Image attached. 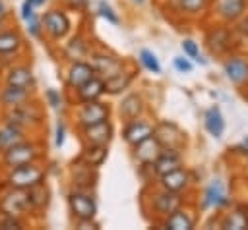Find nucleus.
<instances>
[{
	"mask_svg": "<svg viewBox=\"0 0 248 230\" xmlns=\"http://www.w3.org/2000/svg\"><path fill=\"white\" fill-rule=\"evenodd\" d=\"M4 27H8V19H0V31H2Z\"/></svg>",
	"mask_w": 248,
	"mask_h": 230,
	"instance_id": "49",
	"label": "nucleus"
},
{
	"mask_svg": "<svg viewBox=\"0 0 248 230\" xmlns=\"http://www.w3.org/2000/svg\"><path fill=\"white\" fill-rule=\"evenodd\" d=\"M41 158H43L41 145L27 137L25 141L16 143L0 153V168L8 170V168H16V166L29 164V162H39Z\"/></svg>",
	"mask_w": 248,
	"mask_h": 230,
	"instance_id": "2",
	"label": "nucleus"
},
{
	"mask_svg": "<svg viewBox=\"0 0 248 230\" xmlns=\"http://www.w3.org/2000/svg\"><path fill=\"white\" fill-rule=\"evenodd\" d=\"M136 70H132V68H124L122 72H118V73H114V75H110V77H107L105 79V89H107V93L108 95H120V93H124L126 89H130L132 87V83H134V79H136Z\"/></svg>",
	"mask_w": 248,
	"mask_h": 230,
	"instance_id": "26",
	"label": "nucleus"
},
{
	"mask_svg": "<svg viewBox=\"0 0 248 230\" xmlns=\"http://www.w3.org/2000/svg\"><path fill=\"white\" fill-rule=\"evenodd\" d=\"M153 135L165 149H182L186 145V135L174 122H159L153 129Z\"/></svg>",
	"mask_w": 248,
	"mask_h": 230,
	"instance_id": "13",
	"label": "nucleus"
},
{
	"mask_svg": "<svg viewBox=\"0 0 248 230\" xmlns=\"http://www.w3.org/2000/svg\"><path fill=\"white\" fill-rule=\"evenodd\" d=\"M29 135H27V129L12 124V122H6V120H0V153L16 143H21L25 141Z\"/></svg>",
	"mask_w": 248,
	"mask_h": 230,
	"instance_id": "28",
	"label": "nucleus"
},
{
	"mask_svg": "<svg viewBox=\"0 0 248 230\" xmlns=\"http://www.w3.org/2000/svg\"><path fill=\"white\" fill-rule=\"evenodd\" d=\"M29 2H31V4H33L37 10H39V8H43V6L46 4V0H29Z\"/></svg>",
	"mask_w": 248,
	"mask_h": 230,
	"instance_id": "47",
	"label": "nucleus"
},
{
	"mask_svg": "<svg viewBox=\"0 0 248 230\" xmlns=\"http://www.w3.org/2000/svg\"><path fill=\"white\" fill-rule=\"evenodd\" d=\"M33 93L35 91H31V89H23V87H16V85L4 83V87L0 89V106L2 108L17 106V104L33 99Z\"/></svg>",
	"mask_w": 248,
	"mask_h": 230,
	"instance_id": "25",
	"label": "nucleus"
},
{
	"mask_svg": "<svg viewBox=\"0 0 248 230\" xmlns=\"http://www.w3.org/2000/svg\"><path fill=\"white\" fill-rule=\"evenodd\" d=\"M229 205H232V197L229 193V184L221 176L211 178L200 197V209L202 211H223Z\"/></svg>",
	"mask_w": 248,
	"mask_h": 230,
	"instance_id": "4",
	"label": "nucleus"
},
{
	"mask_svg": "<svg viewBox=\"0 0 248 230\" xmlns=\"http://www.w3.org/2000/svg\"><path fill=\"white\" fill-rule=\"evenodd\" d=\"M0 213L27 218L33 215L31 203L27 189H16V187H6V191L0 195Z\"/></svg>",
	"mask_w": 248,
	"mask_h": 230,
	"instance_id": "6",
	"label": "nucleus"
},
{
	"mask_svg": "<svg viewBox=\"0 0 248 230\" xmlns=\"http://www.w3.org/2000/svg\"><path fill=\"white\" fill-rule=\"evenodd\" d=\"M0 19H10V8L4 0H0Z\"/></svg>",
	"mask_w": 248,
	"mask_h": 230,
	"instance_id": "46",
	"label": "nucleus"
},
{
	"mask_svg": "<svg viewBox=\"0 0 248 230\" xmlns=\"http://www.w3.org/2000/svg\"><path fill=\"white\" fill-rule=\"evenodd\" d=\"M108 157V145H83L79 160L91 168H101Z\"/></svg>",
	"mask_w": 248,
	"mask_h": 230,
	"instance_id": "31",
	"label": "nucleus"
},
{
	"mask_svg": "<svg viewBox=\"0 0 248 230\" xmlns=\"http://www.w3.org/2000/svg\"><path fill=\"white\" fill-rule=\"evenodd\" d=\"M35 14H37V8H35L29 0H23V2H21V8H19V15H21V19L27 21V19L33 17Z\"/></svg>",
	"mask_w": 248,
	"mask_h": 230,
	"instance_id": "44",
	"label": "nucleus"
},
{
	"mask_svg": "<svg viewBox=\"0 0 248 230\" xmlns=\"http://www.w3.org/2000/svg\"><path fill=\"white\" fill-rule=\"evenodd\" d=\"M95 168L87 166L85 162H81L78 158V162H74V168H72V182H74V187L78 189H91L95 186Z\"/></svg>",
	"mask_w": 248,
	"mask_h": 230,
	"instance_id": "30",
	"label": "nucleus"
},
{
	"mask_svg": "<svg viewBox=\"0 0 248 230\" xmlns=\"http://www.w3.org/2000/svg\"><path fill=\"white\" fill-rule=\"evenodd\" d=\"M211 6V0H176V8L186 17H200Z\"/></svg>",
	"mask_w": 248,
	"mask_h": 230,
	"instance_id": "35",
	"label": "nucleus"
},
{
	"mask_svg": "<svg viewBox=\"0 0 248 230\" xmlns=\"http://www.w3.org/2000/svg\"><path fill=\"white\" fill-rule=\"evenodd\" d=\"M153 129H155V124H151L149 120H145L143 116L140 118H134V120H126L124 122V128H122V139L134 147L138 145L140 141L147 139L153 135Z\"/></svg>",
	"mask_w": 248,
	"mask_h": 230,
	"instance_id": "15",
	"label": "nucleus"
},
{
	"mask_svg": "<svg viewBox=\"0 0 248 230\" xmlns=\"http://www.w3.org/2000/svg\"><path fill=\"white\" fill-rule=\"evenodd\" d=\"M151 166V172L153 176H163L174 168H180L184 166V155H182V149H161V153L157 155V158L149 164Z\"/></svg>",
	"mask_w": 248,
	"mask_h": 230,
	"instance_id": "17",
	"label": "nucleus"
},
{
	"mask_svg": "<svg viewBox=\"0 0 248 230\" xmlns=\"http://www.w3.org/2000/svg\"><path fill=\"white\" fill-rule=\"evenodd\" d=\"M163 228H169V230H192L196 226V215L192 209L188 207H178L176 211H172L170 215H167L161 222Z\"/></svg>",
	"mask_w": 248,
	"mask_h": 230,
	"instance_id": "21",
	"label": "nucleus"
},
{
	"mask_svg": "<svg viewBox=\"0 0 248 230\" xmlns=\"http://www.w3.org/2000/svg\"><path fill=\"white\" fill-rule=\"evenodd\" d=\"M79 135H81L83 145H108L114 137V124L108 118V120H103L99 124L81 128Z\"/></svg>",
	"mask_w": 248,
	"mask_h": 230,
	"instance_id": "14",
	"label": "nucleus"
},
{
	"mask_svg": "<svg viewBox=\"0 0 248 230\" xmlns=\"http://www.w3.org/2000/svg\"><path fill=\"white\" fill-rule=\"evenodd\" d=\"M180 48H182L184 56L190 58L192 62H196V64H200V66H207V64H209V60L200 52V44H198L194 39H182Z\"/></svg>",
	"mask_w": 248,
	"mask_h": 230,
	"instance_id": "36",
	"label": "nucleus"
},
{
	"mask_svg": "<svg viewBox=\"0 0 248 230\" xmlns=\"http://www.w3.org/2000/svg\"><path fill=\"white\" fill-rule=\"evenodd\" d=\"M223 73L234 87L248 85V54H229L223 62Z\"/></svg>",
	"mask_w": 248,
	"mask_h": 230,
	"instance_id": "11",
	"label": "nucleus"
},
{
	"mask_svg": "<svg viewBox=\"0 0 248 230\" xmlns=\"http://www.w3.org/2000/svg\"><path fill=\"white\" fill-rule=\"evenodd\" d=\"M41 23H43V33H46V37L50 41H62L70 29H72V21L70 15L66 14V10L60 8H50L41 15Z\"/></svg>",
	"mask_w": 248,
	"mask_h": 230,
	"instance_id": "7",
	"label": "nucleus"
},
{
	"mask_svg": "<svg viewBox=\"0 0 248 230\" xmlns=\"http://www.w3.org/2000/svg\"><path fill=\"white\" fill-rule=\"evenodd\" d=\"M25 46V39L19 29H2L0 31V54L19 52Z\"/></svg>",
	"mask_w": 248,
	"mask_h": 230,
	"instance_id": "32",
	"label": "nucleus"
},
{
	"mask_svg": "<svg viewBox=\"0 0 248 230\" xmlns=\"http://www.w3.org/2000/svg\"><path fill=\"white\" fill-rule=\"evenodd\" d=\"M186 203L184 193H176V191H169L159 187L157 191L151 193V211L155 216L165 218L167 215H170L172 211H176L178 207H182Z\"/></svg>",
	"mask_w": 248,
	"mask_h": 230,
	"instance_id": "10",
	"label": "nucleus"
},
{
	"mask_svg": "<svg viewBox=\"0 0 248 230\" xmlns=\"http://www.w3.org/2000/svg\"><path fill=\"white\" fill-rule=\"evenodd\" d=\"M0 120H6V122H12L23 129H35L43 124V108L39 106V102L35 99H29L17 106H12V108H4L2 112V118Z\"/></svg>",
	"mask_w": 248,
	"mask_h": 230,
	"instance_id": "3",
	"label": "nucleus"
},
{
	"mask_svg": "<svg viewBox=\"0 0 248 230\" xmlns=\"http://www.w3.org/2000/svg\"><path fill=\"white\" fill-rule=\"evenodd\" d=\"M64 141H66V122L62 118H58L56 124H54V147L62 149Z\"/></svg>",
	"mask_w": 248,
	"mask_h": 230,
	"instance_id": "42",
	"label": "nucleus"
},
{
	"mask_svg": "<svg viewBox=\"0 0 248 230\" xmlns=\"http://www.w3.org/2000/svg\"><path fill=\"white\" fill-rule=\"evenodd\" d=\"M110 118V106L107 102L99 101H91V102H79L76 108V126L78 129L99 124L103 120Z\"/></svg>",
	"mask_w": 248,
	"mask_h": 230,
	"instance_id": "8",
	"label": "nucleus"
},
{
	"mask_svg": "<svg viewBox=\"0 0 248 230\" xmlns=\"http://www.w3.org/2000/svg\"><path fill=\"white\" fill-rule=\"evenodd\" d=\"M207 46L213 54H229L232 48V35L227 29V25H217L207 35Z\"/></svg>",
	"mask_w": 248,
	"mask_h": 230,
	"instance_id": "23",
	"label": "nucleus"
},
{
	"mask_svg": "<svg viewBox=\"0 0 248 230\" xmlns=\"http://www.w3.org/2000/svg\"><path fill=\"white\" fill-rule=\"evenodd\" d=\"M242 211H244V216H246V220H248V205H244V207H240Z\"/></svg>",
	"mask_w": 248,
	"mask_h": 230,
	"instance_id": "50",
	"label": "nucleus"
},
{
	"mask_svg": "<svg viewBox=\"0 0 248 230\" xmlns=\"http://www.w3.org/2000/svg\"><path fill=\"white\" fill-rule=\"evenodd\" d=\"M27 195H29V203H31V211L33 213L45 211L48 201H50V191H48V186L45 182L39 184V186H33L31 189H27Z\"/></svg>",
	"mask_w": 248,
	"mask_h": 230,
	"instance_id": "33",
	"label": "nucleus"
},
{
	"mask_svg": "<svg viewBox=\"0 0 248 230\" xmlns=\"http://www.w3.org/2000/svg\"><path fill=\"white\" fill-rule=\"evenodd\" d=\"M25 31L31 39H41L43 37V23H41V15L35 14L33 17H29L25 21Z\"/></svg>",
	"mask_w": 248,
	"mask_h": 230,
	"instance_id": "40",
	"label": "nucleus"
},
{
	"mask_svg": "<svg viewBox=\"0 0 248 230\" xmlns=\"http://www.w3.org/2000/svg\"><path fill=\"white\" fill-rule=\"evenodd\" d=\"M89 62L95 70L97 75H101L103 79L122 72L126 68V60L112 54V52H103V50H97V52H91L89 54Z\"/></svg>",
	"mask_w": 248,
	"mask_h": 230,
	"instance_id": "12",
	"label": "nucleus"
},
{
	"mask_svg": "<svg viewBox=\"0 0 248 230\" xmlns=\"http://www.w3.org/2000/svg\"><path fill=\"white\" fill-rule=\"evenodd\" d=\"M128 2H132L134 6H143L145 4V0H128Z\"/></svg>",
	"mask_w": 248,
	"mask_h": 230,
	"instance_id": "48",
	"label": "nucleus"
},
{
	"mask_svg": "<svg viewBox=\"0 0 248 230\" xmlns=\"http://www.w3.org/2000/svg\"><path fill=\"white\" fill-rule=\"evenodd\" d=\"M219 226L225 230H248V220L244 216V211L238 207V209L225 213L219 220Z\"/></svg>",
	"mask_w": 248,
	"mask_h": 230,
	"instance_id": "34",
	"label": "nucleus"
},
{
	"mask_svg": "<svg viewBox=\"0 0 248 230\" xmlns=\"http://www.w3.org/2000/svg\"><path fill=\"white\" fill-rule=\"evenodd\" d=\"M138 62H140V66H141L143 70H147L149 73H161V72H163L157 54H155L153 50H149V48H141V50L138 52Z\"/></svg>",
	"mask_w": 248,
	"mask_h": 230,
	"instance_id": "37",
	"label": "nucleus"
},
{
	"mask_svg": "<svg viewBox=\"0 0 248 230\" xmlns=\"http://www.w3.org/2000/svg\"><path fill=\"white\" fill-rule=\"evenodd\" d=\"M4 83L35 91L37 79H35V73H33V70L29 66H25V64H12L10 68H6Z\"/></svg>",
	"mask_w": 248,
	"mask_h": 230,
	"instance_id": "18",
	"label": "nucleus"
},
{
	"mask_svg": "<svg viewBox=\"0 0 248 230\" xmlns=\"http://www.w3.org/2000/svg\"><path fill=\"white\" fill-rule=\"evenodd\" d=\"M64 4H66V8L79 12V10H83L89 4V0H64Z\"/></svg>",
	"mask_w": 248,
	"mask_h": 230,
	"instance_id": "45",
	"label": "nucleus"
},
{
	"mask_svg": "<svg viewBox=\"0 0 248 230\" xmlns=\"http://www.w3.org/2000/svg\"><path fill=\"white\" fill-rule=\"evenodd\" d=\"M161 149H163L161 143L155 139V135H151V137H147V139H143L132 147V157L140 166H147L157 158Z\"/></svg>",
	"mask_w": 248,
	"mask_h": 230,
	"instance_id": "22",
	"label": "nucleus"
},
{
	"mask_svg": "<svg viewBox=\"0 0 248 230\" xmlns=\"http://www.w3.org/2000/svg\"><path fill=\"white\" fill-rule=\"evenodd\" d=\"M246 87H248V85H246ZM246 99H248V89H246Z\"/></svg>",
	"mask_w": 248,
	"mask_h": 230,
	"instance_id": "51",
	"label": "nucleus"
},
{
	"mask_svg": "<svg viewBox=\"0 0 248 230\" xmlns=\"http://www.w3.org/2000/svg\"><path fill=\"white\" fill-rule=\"evenodd\" d=\"M209 10L221 23H234L248 15V0H211Z\"/></svg>",
	"mask_w": 248,
	"mask_h": 230,
	"instance_id": "9",
	"label": "nucleus"
},
{
	"mask_svg": "<svg viewBox=\"0 0 248 230\" xmlns=\"http://www.w3.org/2000/svg\"><path fill=\"white\" fill-rule=\"evenodd\" d=\"M194 178L192 172L186 170L184 166L174 168L163 176H159V187L169 189V191H176V193H188V189L192 187Z\"/></svg>",
	"mask_w": 248,
	"mask_h": 230,
	"instance_id": "16",
	"label": "nucleus"
},
{
	"mask_svg": "<svg viewBox=\"0 0 248 230\" xmlns=\"http://www.w3.org/2000/svg\"><path fill=\"white\" fill-rule=\"evenodd\" d=\"M43 182H46V168H43L39 162L8 168L2 180L4 187H16V189H31L33 186H39Z\"/></svg>",
	"mask_w": 248,
	"mask_h": 230,
	"instance_id": "1",
	"label": "nucleus"
},
{
	"mask_svg": "<svg viewBox=\"0 0 248 230\" xmlns=\"http://www.w3.org/2000/svg\"><path fill=\"white\" fill-rule=\"evenodd\" d=\"M145 112V101L140 93H128L122 97L120 104H118V116L126 122V120H134L143 116Z\"/></svg>",
	"mask_w": 248,
	"mask_h": 230,
	"instance_id": "24",
	"label": "nucleus"
},
{
	"mask_svg": "<svg viewBox=\"0 0 248 230\" xmlns=\"http://www.w3.org/2000/svg\"><path fill=\"white\" fill-rule=\"evenodd\" d=\"M68 211L74 220H91L97 216V201L89 193V189H78L74 187L68 193Z\"/></svg>",
	"mask_w": 248,
	"mask_h": 230,
	"instance_id": "5",
	"label": "nucleus"
},
{
	"mask_svg": "<svg viewBox=\"0 0 248 230\" xmlns=\"http://www.w3.org/2000/svg\"><path fill=\"white\" fill-rule=\"evenodd\" d=\"M203 128H205V131L213 139H221L223 137L225 128H227V122H225V116H223V112H221L219 106H209L203 112Z\"/></svg>",
	"mask_w": 248,
	"mask_h": 230,
	"instance_id": "27",
	"label": "nucleus"
},
{
	"mask_svg": "<svg viewBox=\"0 0 248 230\" xmlns=\"http://www.w3.org/2000/svg\"><path fill=\"white\" fill-rule=\"evenodd\" d=\"M93 75H95V70L89 60H74L70 62L68 72H66V85L70 89H78L81 83H85Z\"/></svg>",
	"mask_w": 248,
	"mask_h": 230,
	"instance_id": "20",
	"label": "nucleus"
},
{
	"mask_svg": "<svg viewBox=\"0 0 248 230\" xmlns=\"http://www.w3.org/2000/svg\"><path fill=\"white\" fill-rule=\"evenodd\" d=\"M91 54V46H89V41L83 37V35H74L70 37V41L66 43L64 46V58L74 62V60H83Z\"/></svg>",
	"mask_w": 248,
	"mask_h": 230,
	"instance_id": "29",
	"label": "nucleus"
},
{
	"mask_svg": "<svg viewBox=\"0 0 248 230\" xmlns=\"http://www.w3.org/2000/svg\"><path fill=\"white\" fill-rule=\"evenodd\" d=\"M172 68H174L178 73H192L194 64H192V60L186 58V56H174V58H172Z\"/></svg>",
	"mask_w": 248,
	"mask_h": 230,
	"instance_id": "43",
	"label": "nucleus"
},
{
	"mask_svg": "<svg viewBox=\"0 0 248 230\" xmlns=\"http://www.w3.org/2000/svg\"><path fill=\"white\" fill-rule=\"evenodd\" d=\"M74 97H76V102H91V101H99L103 95H107V89H105V79L101 75H93L91 79H87L85 83H81L78 89H74Z\"/></svg>",
	"mask_w": 248,
	"mask_h": 230,
	"instance_id": "19",
	"label": "nucleus"
},
{
	"mask_svg": "<svg viewBox=\"0 0 248 230\" xmlns=\"http://www.w3.org/2000/svg\"><path fill=\"white\" fill-rule=\"evenodd\" d=\"M45 102H46L52 110H60V108H62V104H64L62 93H60L58 89H52V87L45 89Z\"/></svg>",
	"mask_w": 248,
	"mask_h": 230,
	"instance_id": "41",
	"label": "nucleus"
},
{
	"mask_svg": "<svg viewBox=\"0 0 248 230\" xmlns=\"http://www.w3.org/2000/svg\"><path fill=\"white\" fill-rule=\"evenodd\" d=\"M21 228H25V218L0 213V230H21Z\"/></svg>",
	"mask_w": 248,
	"mask_h": 230,
	"instance_id": "39",
	"label": "nucleus"
},
{
	"mask_svg": "<svg viewBox=\"0 0 248 230\" xmlns=\"http://www.w3.org/2000/svg\"><path fill=\"white\" fill-rule=\"evenodd\" d=\"M97 14L107 19V23L110 25H120V15L114 12V8L107 2V0H97Z\"/></svg>",
	"mask_w": 248,
	"mask_h": 230,
	"instance_id": "38",
	"label": "nucleus"
}]
</instances>
